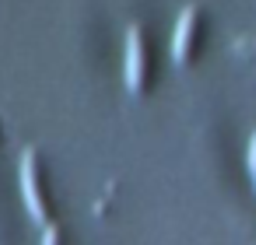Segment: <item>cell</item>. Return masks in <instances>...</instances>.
<instances>
[{
  "label": "cell",
  "mask_w": 256,
  "mask_h": 245,
  "mask_svg": "<svg viewBox=\"0 0 256 245\" xmlns=\"http://www.w3.org/2000/svg\"><path fill=\"white\" fill-rule=\"evenodd\" d=\"M193 35H196V7H182V14L176 21V32H172V60L176 63H186L190 60Z\"/></svg>",
  "instance_id": "7a4b0ae2"
},
{
  "label": "cell",
  "mask_w": 256,
  "mask_h": 245,
  "mask_svg": "<svg viewBox=\"0 0 256 245\" xmlns=\"http://www.w3.org/2000/svg\"><path fill=\"white\" fill-rule=\"evenodd\" d=\"M22 193H25L28 214L36 221H46V207H42V196H39V182H36V151L22 154Z\"/></svg>",
  "instance_id": "3957f363"
},
{
  "label": "cell",
  "mask_w": 256,
  "mask_h": 245,
  "mask_svg": "<svg viewBox=\"0 0 256 245\" xmlns=\"http://www.w3.org/2000/svg\"><path fill=\"white\" fill-rule=\"evenodd\" d=\"M144 35H140V25H130L126 28V88L130 91H140L144 88Z\"/></svg>",
  "instance_id": "6da1fadb"
},
{
  "label": "cell",
  "mask_w": 256,
  "mask_h": 245,
  "mask_svg": "<svg viewBox=\"0 0 256 245\" xmlns=\"http://www.w3.org/2000/svg\"><path fill=\"white\" fill-rule=\"evenodd\" d=\"M249 172H252V182H256V130L249 137Z\"/></svg>",
  "instance_id": "5b68a950"
},
{
  "label": "cell",
  "mask_w": 256,
  "mask_h": 245,
  "mask_svg": "<svg viewBox=\"0 0 256 245\" xmlns=\"http://www.w3.org/2000/svg\"><path fill=\"white\" fill-rule=\"evenodd\" d=\"M56 238H60V231L50 224V228H46V235H42V245H56Z\"/></svg>",
  "instance_id": "8992f818"
},
{
  "label": "cell",
  "mask_w": 256,
  "mask_h": 245,
  "mask_svg": "<svg viewBox=\"0 0 256 245\" xmlns=\"http://www.w3.org/2000/svg\"><path fill=\"white\" fill-rule=\"evenodd\" d=\"M232 49H235L238 56H256V35H246V39H238Z\"/></svg>",
  "instance_id": "277c9868"
}]
</instances>
